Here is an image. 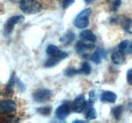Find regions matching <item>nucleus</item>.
Masks as SVG:
<instances>
[{"label": "nucleus", "instance_id": "nucleus-1", "mask_svg": "<svg viewBox=\"0 0 132 123\" xmlns=\"http://www.w3.org/2000/svg\"><path fill=\"white\" fill-rule=\"evenodd\" d=\"M19 8L24 13L34 14L42 10V5L37 0H21L19 3Z\"/></svg>", "mask_w": 132, "mask_h": 123}, {"label": "nucleus", "instance_id": "nucleus-2", "mask_svg": "<svg viewBox=\"0 0 132 123\" xmlns=\"http://www.w3.org/2000/svg\"><path fill=\"white\" fill-rule=\"evenodd\" d=\"M92 13V9L90 8H86L82 11H80L77 16L75 17L74 19V25L75 27L77 28H80V29H84L86 28V26L88 25L89 23V20H88V17Z\"/></svg>", "mask_w": 132, "mask_h": 123}, {"label": "nucleus", "instance_id": "nucleus-3", "mask_svg": "<svg viewBox=\"0 0 132 123\" xmlns=\"http://www.w3.org/2000/svg\"><path fill=\"white\" fill-rule=\"evenodd\" d=\"M23 20H24V17L22 15H15L8 18L6 20V22H5V24H4V35L5 36H9L10 33L13 30L14 26L18 23L22 22Z\"/></svg>", "mask_w": 132, "mask_h": 123}, {"label": "nucleus", "instance_id": "nucleus-4", "mask_svg": "<svg viewBox=\"0 0 132 123\" xmlns=\"http://www.w3.org/2000/svg\"><path fill=\"white\" fill-rule=\"evenodd\" d=\"M52 97V92L49 89H39L33 94V99L34 101L38 102V103H43V102H47L50 100V98Z\"/></svg>", "mask_w": 132, "mask_h": 123}, {"label": "nucleus", "instance_id": "nucleus-5", "mask_svg": "<svg viewBox=\"0 0 132 123\" xmlns=\"http://www.w3.org/2000/svg\"><path fill=\"white\" fill-rule=\"evenodd\" d=\"M71 110H72V105H70V102L65 101L56 109V112H55L56 117L60 120H63L66 117H68Z\"/></svg>", "mask_w": 132, "mask_h": 123}, {"label": "nucleus", "instance_id": "nucleus-6", "mask_svg": "<svg viewBox=\"0 0 132 123\" xmlns=\"http://www.w3.org/2000/svg\"><path fill=\"white\" fill-rule=\"evenodd\" d=\"M46 53L49 57H55V58H59L60 60H63L68 57V54L65 52H62L58 48V46H53V45H49L46 48Z\"/></svg>", "mask_w": 132, "mask_h": 123}, {"label": "nucleus", "instance_id": "nucleus-7", "mask_svg": "<svg viewBox=\"0 0 132 123\" xmlns=\"http://www.w3.org/2000/svg\"><path fill=\"white\" fill-rule=\"evenodd\" d=\"M86 106V101L84 95H78L72 102V111L75 113H81Z\"/></svg>", "mask_w": 132, "mask_h": 123}, {"label": "nucleus", "instance_id": "nucleus-8", "mask_svg": "<svg viewBox=\"0 0 132 123\" xmlns=\"http://www.w3.org/2000/svg\"><path fill=\"white\" fill-rule=\"evenodd\" d=\"M16 110V104L12 100H3L0 103V111L1 113L9 114Z\"/></svg>", "mask_w": 132, "mask_h": 123}, {"label": "nucleus", "instance_id": "nucleus-9", "mask_svg": "<svg viewBox=\"0 0 132 123\" xmlns=\"http://www.w3.org/2000/svg\"><path fill=\"white\" fill-rule=\"evenodd\" d=\"M101 101L105 103H115L117 100V95L111 91H105L101 95Z\"/></svg>", "mask_w": 132, "mask_h": 123}, {"label": "nucleus", "instance_id": "nucleus-10", "mask_svg": "<svg viewBox=\"0 0 132 123\" xmlns=\"http://www.w3.org/2000/svg\"><path fill=\"white\" fill-rule=\"evenodd\" d=\"M79 37H80V39L88 42V43H96L97 42V37H96L95 33L89 29H85V30L81 31L79 34Z\"/></svg>", "mask_w": 132, "mask_h": 123}, {"label": "nucleus", "instance_id": "nucleus-11", "mask_svg": "<svg viewBox=\"0 0 132 123\" xmlns=\"http://www.w3.org/2000/svg\"><path fill=\"white\" fill-rule=\"evenodd\" d=\"M95 47L94 46V43H90V44H87L85 40H80L76 44V52L79 53V54H83L84 52H87L89 49H93Z\"/></svg>", "mask_w": 132, "mask_h": 123}, {"label": "nucleus", "instance_id": "nucleus-12", "mask_svg": "<svg viewBox=\"0 0 132 123\" xmlns=\"http://www.w3.org/2000/svg\"><path fill=\"white\" fill-rule=\"evenodd\" d=\"M125 60H126V58H125V54H124L123 50L118 49V50L114 52L113 55H112V61L116 65H122V64H124Z\"/></svg>", "mask_w": 132, "mask_h": 123}, {"label": "nucleus", "instance_id": "nucleus-13", "mask_svg": "<svg viewBox=\"0 0 132 123\" xmlns=\"http://www.w3.org/2000/svg\"><path fill=\"white\" fill-rule=\"evenodd\" d=\"M74 38H75V33L73 31L68 30L60 37V43L64 46H68L69 44H71L74 40Z\"/></svg>", "mask_w": 132, "mask_h": 123}, {"label": "nucleus", "instance_id": "nucleus-14", "mask_svg": "<svg viewBox=\"0 0 132 123\" xmlns=\"http://www.w3.org/2000/svg\"><path fill=\"white\" fill-rule=\"evenodd\" d=\"M15 75H14V73L11 75V77L9 79V81H8V83L6 84V86H5V94L7 95V96H10L12 92H13V86H14V84H15Z\"/></svg>", "mask_w": 132, "mask_h": 123}, {"label": "nucleus", "instance_id": "nucleus-15", "mask_svg": "<svg viewBox=\"0 0 132 123\" xmlns=\"http://www.w3.org/2000/svg\"><path fill=\"white\" fill-rule=\"evenodd\" d=\"M78 72L81 73V74H84V75H89L90 72H92V67H90V65L87 61H84L81 65L80 69L78 70Z\"/></svg>", "mask_w": 132, "mask_h": 123}, {"label": "nucleus", "instance_id": "nucleus-16", "mask_svg": "<svg viewBox=\"0 0 132 123\" xmlns=\"http://www.w3.org/2000/svg\"><path fill=\"white\" fill-rule=\"evenodd\" d=\"M61 61L59 58H55V57H50L49 59L47 60V61H45V67H47V68H51V67H54V66H56L59 61Z\"/></svg>", "mask_w": 132, "mask_h": 123}, {"label": "nucleus", "instance_id": "nucleus-17", "mask_svg": "<svg viewBox=\"0 0 132 123\" xmlns=\"http://www.w3.org/2000/svg\"><path fill=\"white\" fill-rule=\"evenodd\" d=\"M122 112H123V106H121V105L116 106V107L113 109L112 114H113V116H114V118H115L116 120H119V119L121 118Z\"/></svg>", "mask_w": 132, "mask_h": 123}, {"label": "nucleus", "instance_id": "nucleus-18", "mask_svg": "<svg viewBox=\"0 0 132 123\" xmlns=\"http://www.w3.org/2000/svg\"><path fill=\"white\" fill-rule=\"evenodd\" d=\"M102 50H96L93 55H92V57H90V60L94 61V63H96V64H100L101 61H102Z\"/></svg>", "mask_w": 132, "mask_h": 123}, {"label": "nucleus", "instance_id": "nucleus-19", "mask_svg": "<svg viewBox=\"0 0 132 123\" xmlns=\"http://www.w3.org/2000/svg\"><path fill=\"white\" fill-rule=\"evenodd\" d=\"M37 111H38L40 114L44 115V116H48V115L51 114V112H52V107H51V106H44V107L38 108Z\"/></svg>", "mask_w": 132, "mask_h": 123}, {"label": "nucleus", "instance_id": "nucleus-20", "mask_svg": "<svg viewBox=\"0 0 132 123\" xmlns=\"http://www.w3.org/2000/svg\"><path fill=\"white\" fill-rule=\"evenodd\" d=\"M96 117H97V111H96V109H95V108H89V109L87 110L86 114H85V118H86L87 120H93V119H95Z\"/></svg>", "mask_w": 132, "mask_h": 123}, {"label": "nucleus", "instance_id": "nucleus-21", "mask_svg": "<svg viewBox=\"0 0 132 123\" xmlns=\"http://www.w3.org/2000/svg\"><path fill=\"white\" fill-rule=\"evenodd\" d=\"M121 24H122V27H123L125 30H129V28H130V26H131L132 22L129 18H123V20H122Z\"/></svg>", "mask_w": 132, "mask_h": 123}, {"label": "nucleus", "instance_id": "nucleus-22", "mask_svg": "<svg viewBox=\"0 0 132 123\" xmlns=\"http://www.w3.org/2000/svg\"><path fill=\"white\" fill-rule=\"evenodd\" d=\"M97 101V92L95 90H92L89 92V97H88V103L90 105H93L94 103H96Z\"/></svg>", "mask_w": 132, "mask_h": 123}, {"label": "nucleus", "instance_id": "nucleus-23", "mask_svg": "<svg viewBox=\"0 0 132 123\" xmlns=\"http://www.w3.org/2000/svg\"><path fill=\"white\" fill-rule=\"evenodd\" d=\"M129 45H130V44H129V40H123L122 43H120V44H119V46H118V49L125 52V50L128 48Z\"/></svg>", "mask_w": 132, "mask_h": 123}, {"label": "nucleus", "instance_id": "nucleus-24", "mask_svg": "<svg viewBox=\"0 0 132 123\" xmlns=\"http://www.w3.org/2000/svg\"><path fill=\"white\" fill-rule=\"evenodd\" d=\"M78 73H79L78 70H75V69H67L65 71V76H67V77H72V76H75Z\"/></svg>", "mask_w": 132, "mask_h": 123}, {"label": "nucleus", "instance_id": "nucleus-25", "mask_svg": "<svg viewBox=\"0 0 132 123\" xmlns=\"http://www.w3.org/2000/svg\"><path fill=\"white\" fill-rule=\"evenodd\" d=\"M75 2V0H62V7L66 9L68 8L70 5H72L73 3Z\"/></svg>", "mask_w": 132, "mask_h": 123}, {"label": "nucleus", "instance_id": "nucleus-26", "mask_svg": "<svg viewBox=\"0 0 132 123\" xmlns=\"http://www.w3.org/2000/svg\"><path fill=\"white\" fill-rule=\"evenodd\" d=\"M120 5H121V0H114L113 3H112V10L117 11L118 8L120 7Z\"/></svg>", "mask_w": 132, "mask_h": 123}, {"label": "nucleus", "instance_id": "nucleus-27", "mask_svg": "<svg viewBox=\"0 0 132 123\" xmlns=\"http://www.w3.org/2000/svg\"><path fill=\"white\" fill-rule=\"evenodd\" d=\"M127 82L132 86V69H129L127 72Z\"/></svg>", "mask_w": 132, "mask_h": 123}, {"label": "nucleus", "instance_id": "nucleus-28", "mask_svg": "<svg viewBox=\"0 0 132 123\" xmlns=\"http://www.w3.org/2000/svg\"><path fill=\"white\" fill-rule=\"evenodd\" d=\"M127 52L129 53V54H132V43L129 45V46H128V48H127Z\"/></svg>", "mask_w": 132, "mask_h": 123}, {"label": "nucleus", "instance_id": "nucleus-29", "mask_svg": "<svg viewBox=\"0 0 132 123\" xmlns=\"http://www.w3.org/2000/svg\"><path fill=\"white\" fill-rule=\"evenodd\" d=\"M94 0H84V2L86 3V4H89V3H92Z\"/></svg>", "mask_w": 132, "mask_h": 123}, {"label": "nucleus", "instance_id": "nucleus-30", "mask_svg": "<svg viewBox=\"0 0 132 123\" xmlns=\"http://www.w3.org/2000/svg\"><path fill=\"white\" fill-rule=\"evenodd\" d=\"M74 123H77V122H79V123H81V122H83V121H81V120H74L73 121Z\"/></svg>", "mask_w": 132, "mask_h": 123}, {"label": "nucleus", "instance_id": "nucleus-31", "mask_svg": "<svg viewBox=\"0 0 132 123\" xmlns=\"http://www.w3.org/2000/svg\"><path fill=\"white\" fill-rule=\"evenodd\" d=\"M129 108H130V109H132V101L129 103Z\"/></svg>", "mask_w": 132, "mask_h": 123}, {"label": "nucleus", "instance_id": "nucleus-32", "mask_svg": "<svg viewBox=\"0 0 132 123\" xmlns=\"http://www.w3.org/2000/svg\"><path fill=\"white\" fill-rule=\"evenodd\" d=\"M10 1H13V2H15V1H18V0H10Z\"/></svg>", "mask_w": 132, "mask_h": 123}]
</instances>
